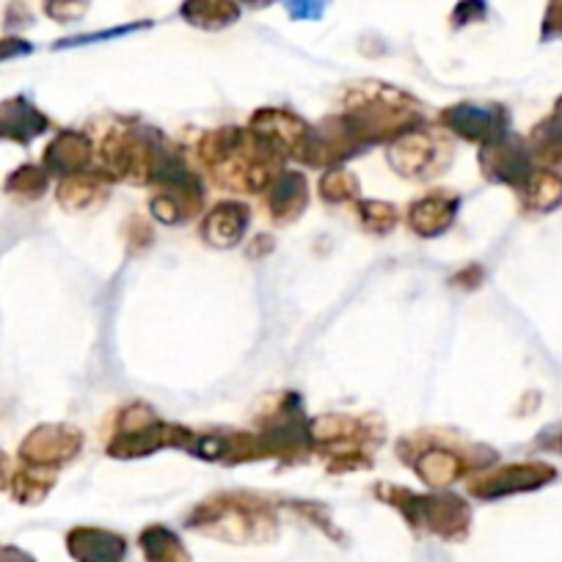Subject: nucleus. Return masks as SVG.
I'll list each match as a JSON object with an SVG mask.
<instances>
[{
    "label": "nucleus",
    "instance_id": "6e6552de",
    "mask_svg": "<svg viewBox=\"0 0 562 562\" xmlns=\"http://www.w3.org/2000/svg\"><path fill=\"white\" fill-rule=\"evenodd\" d=\"M445 149V144L428 127H416L389 144V164L394 166L397 175L422 180V177H430L439 169V155Z\"/></svg>",
    "mask_w": 562,
    "mask_h": 562
},
{
    "label": "nucleus",
    "instance_id": "aec40b11",
    "mask_svg": "<svg viewBox=\"0 0 562 562\" xmlns=\"http://www.w3.org/2000/svg\"><path fill=\"white\" fill-rule=\"evenodd\" d=\"M138 546L147 562H193L191 551L182 543L180 535L175 529L164 527V524H153V527L140 529Z\"/></svg>",
    "mask_w": 562,
    "mask_h": 562
},
{
    "label": "nucleus",
    "instance_id": "5701e85b",
    "mask_svg": "<svg viewBox=\"0 0 562 562\" xmlns=\"http://www.w3.org/2000/svg\"><path fill=\"white\" fill-rule=\"evenodd\" d=\"M321 196L331 204L350 202L359 196V180L345 169H328L321 180Z\"/></svg>",
    "mask_w": 562,
    "mask_h": 562
},
{
    "label": "nucleus",
    "instance_id": "7ed1b4c3",
    "mask_svg": "<svg viewBox=\"0 0 562 562\" xmlns=\"http://www.w3.org/2000/svg\"><path fill=\"white\" fill-rule=\"evenodd\" d=\"M496 458L494 450L485 447H469V450H452V447H422L411 456V469L419 474V480L430 488H447L456 480L467 477L469 472L488 467Z\"/></svg>",
    "mask_w": 562,
    "mask_h": 562
},
{
    "label": "nucleus",
    "instance_id": "7c9ffc66",
    "mask_svg": "<svg viewBox=\"0 0 562 562\" xmlns=\"http://www.w3.org/2000/svg\"><path fill=\"white\" fill-rule=\"evenodd\" d=\"M535 450L549 452V456H562V419L540 430L538 439H535Z\"/></svg>",
    "mask_w": 562,
    "mask_h": 562
},
{
    "label": "nucleus",
    "instance_id": "ddd939ff",
    "mask_svg": "<svg viewBox=\"0 0 562 562\" xmlns=\"http://www.w3.org/2000/svg\"><path fill=\"white\" fill-rule=\"evenodd\" d=\"M47 130H50V119L25 94L0 102V138L3 140H14L20 147H29L31 140H36Z\"/></svg>",
    "mask_w": 562,
    "mask_h": 562
},
{
    "label": "nucleus",
    "instance_id": "a211bd4d",
    "mask_svg": "<svg viewBox=\"0 0 562 562\" xmlns=\"http://www.w3.org/2000/svg\"><path fill=\"white\" fill-rule=\"evenodd\" d=\"M180 18L199 31H224L240 20L237 0H182Z\"/></svg>",
    "mask_w": 562,
    "mask_h": 562
},
{
    "label": "nucleus",
    "instance_id": "f3484780",
    "mask_svg": "<svg viewBox=\"0 0 562 562\" xmlns=\"http://www.w3.org/2000/svg\"><path fill=\"white\" fill-rule=\"evenodd\" d=\"M310 202L306 193V177L301 171H279L268 188V210L276 224H288L301 215Z\"/></svg>",
    "mask_w": 562,
    "mask_h": 562
},
{
    "label": "nucleus",
    "instance_id": "6ab92c4d",
    "mask_svg": "<svg viewBox=\"0 0 562 562\" xmlns=\"http://www.w3.org/2000/svg\"><path fill=\"white\" fill-rule=\"evenodd\" d=\"M529 153L551 171L562 169V97L554 102V111L529 135Z\"/></svg>",
    "mask_w": 562,
    "mask_h": 562
},
{
    "label": "nucleus",
    "instance_id": "2f4dec72",
    "mask_svg": "<svg viewBox=\"0 0 562 562\" xmlns=\"http://www.w3.org/2000/svg\"><path fill=\"white\" fill-rule=\"evenodd\" d=\"M31 23H34V14L29 12V7H25L23 0H12L7 7V14H3V25L9 31H20Z\"/></svg>",
    "mask_w": 562,
    "mask_h": 562
},
{
    "label": "nucleus",
    "instance_id": "f03ea898",
    "mask_svg": "<svg viewBox=\"0 0 562 562\" xmlns=\"http://www.w3.org/2000/svg\"><path fill=\"white\" fill-rule=\"evenodd\" d=\"M375 494L378 499L394 507L414 532L458 543L472 529V507L456 494H414L397 485H378Z\"/></svg>",
    "mask_w": 562,
    "mask_h": 562
},
{
    "label": "nucleus",
    "instance_id": "473e14b6",
    "mask_svg": "<svg viewBox=\"0 0 562 562\" xmlns=\"http://www.w3.org/2000/svg\"><path fill=\"white\" fill-rule=\"evenodd\" d=\"M0 562H36L29 551L18 549V546H0Z\"/></svg>",
    "mask_w": 562,
    "mask_h": 562
},
{
    "label": "nucleus",
    "instance_id": "20e7f679",
    "mask_svg": "<svg viewBox=\"0 0 562 562\" xmlns=\"http://www.w3.org/2000/svg\"><path fill=\"white\" fill-rule=\"evenodd\" d=\"M441 127L452 130L461 135L463 140H472L480 147H488L494 140L505 138L510 133V113L507 108L496 105V102H461V105H450L439 113Z\"/></svg>",
    "mask_w": 562,
    "mask_h": 562
},
{
    "label": "nucleus",
    "instance_id": "c756f323",
    "mask_svg": "<svg viewBox=\"0 0 562 562\" xmlns=\"http://www.w3.org/2000/svg\"><path fill=\"white\" fill-rule=\"evenodd\" d=\"M34 53V45L23 36H0V64L14 61V58H25Z\"/></svg>",
    "mask_w": 562,
    "mask_h": 562
},
{
    "label": "nucleus",
    "instance_id": "c85d7f7f",
    "mask_svg": "<svg viewBox=\"0 0 562 562\" xmlns=\"http://www.w3.org/2000/svg\"><path fill=\"white\" fill-rule=\"evenodd\" d=\"M562 40V0H546L543 20H540V42Z\"/></svg>",
    "mask_w": 562,
    "mask_h": 562
},
{
    "label": "nucleus",
    "instance_id": "4be33fe9",
    "mask_svg": "<svg viewBox=\"0 0 562 562\" xmlns=\"http://www.w3.org/2000/svg\"><path fill=\"white\" fill-rule=\"evenodd\" d=\"M47 171L40 166H20L3 182V191L18 199H40L47 191Z\"/></svg>",
    "mask_w": 562,
    "mask_h": 562
},
{
    "label": "nucleus",
    "instance_id": "9b49d317",
    "mask_svg": "<svg viewBox=\"0 0 562 562\" xmlns=\"http://www.w3.org/2000/svg\"><path fill=\"white\" fill-rule=\"evenodd\" d=\"M127 538L102 527H75L67 532V551L75 562H124Z\"/></svg>",
    "mask_w": 562,
    "mask_h": 562
},
{
    "label": "nucleus",
    "instance_id": "423d86ee",
    "mask_svg": "<svg viewBox=\"0 0 562 562\" xmlns=\"http://www.w3.org/2000/svg\"><path fill=\"white\" fill-rule=\"evenodd\" d=\"M83 450V436L69 425H40L25 436L20 445V461L29 467L56 472L61 463H69Z\"/></svg>",
    "mask_w": 562,
    "mask_h": 562
},
{
    "label": "nucleus",
    "instance_id": "bb28decb",
    "mask_svg": "<svg viewBox=\"0 0 562 562\" xmlns=\"http://www.w3.org/2000/svg\"><path fill=\"white\" fill-rule=\"evenodd\" d=\"M281 3L288 9V18L299 23H315L331 7V0H281Z\"/></svg>",
    "mask_w": 562,
    "mask_h": 562
},
{
    "label": "nucleus",
    "instance_id": "39448f33",
    "mask_svg": "<svg viewBox=\"0 0 562 562\" xmlns=\"http://www.w3.org/2000/svg\"><path fill=\"white\" fill-rule=\"evenodd\" d=\"M551 480H557V469L546 461H527V463H510V467H502L496 472L483 474V477L474 480L469 485V494L474 499H502V496H516V494H529V491H538L543 485H549Z\"/></svg>",
    "mask_w": 562,
    "mask_h": 562
},
{
    "label": "nucleus",
    "instance_id": "9d476101",
    "mask_svg": "<svg viewBox=\"0 0 562 562\" xmlns=\"http://www.w3.org/2000/svg\"><path fill=\"white\" fill-rule=\"evenodd\" d=\"M53 483H56V472L29 467L23 461H12V458L0 452V488L20 505H40L50 494Z\"/></svg>",
    "mask_w": 562,
    "mask_h": 562
},
{
    "label": "nucleus",
    "instance_id": "f704fd0d",
    "mask_svg": "<svg viewBox=\"0 0 562 562\" xmlns=\"http://www.w3.org/2000/svg\"><path fill=\"white\" fill-rule=\"evenodd\" d=\"M45 3H50V0H45Z\"/></svg>",
    "mask_w": 562,
    "mask_h": 562
},
{
    "label": "nucleus",
    "instance_id": "f8f14e48",
    "mask_svg": "<svg viewBox=\"0 0 562 562\" xmlns=\"http://www.w3.org/2000/svg\"><path fill=\"white\" fill-rule=\"evenodd\" d=\"M91 155H94L91 153V140L80 130H64V133H58L47 144L45 155H42V169L47 175H56L61 180H67V177L89 171Z\"/></svg>",
    "mask_w": 562,
    "mask_h": 562
},
{
    "label": "nucleus",
    "instance_id": "412c9836",
    "mask_svg": "<svg viewBox=\"0 0 562 562\" xmlns=\"http://www.w3.org/2000/svg\"><path fill=\"white\" fill-rule=\"evenodd\" d=\"M521 202L529 213H551L562 204V177L551 169H535L521 186Z\"/></svg>",
    "mask_w": 562,
    "mask_h": 562
},
{
    "label": "nucleus",
    "instance_id": "393cba45",
    "mask_svg": "<svg viewBox=\"0 0 562 562\" xmlns=\"http://www.w3.org/2000/svg\"><path fill=\"white\" fill-rule=\"evenodd\" d=\"M140 29H153V23H147V20H140V23L119 25V29H111V31H97V34L69 36V40L56 42V45H53V50H69V47L94 45V42H102V40H116V36H127V34H133V31H140Z\"/></svg>",
    "mask_w": 562,
    "mask_h": 562
},
{
    "label": "nucleus",
    "instance_id": "a878e982",
    "mask_svg": "<svg viewBox=\"0 0 562 562\" xmlns=\"http://www.w3.org/2000/svg\"><path fill=\"white\" fill-rule=\"evenodd\" d=\"M488 18V0H461L450 14L452 29H467V25L483 23Z\"/></svg>",
    "mask_w": 562,
    "mask_h": 562
},
{
    "label": "nucleus",
    "instance_id": "b1692460",
    "mask_svg": "<svg viewBox=\"0 0 562 562\" xmlns=\"http://www.w3.org/2000/svg\"><path fill=\"white\" fill-rule=\"evenodd\" d=\"M359 218L367 232H372V235H386V232H392L397 226V210L386 202H361Z\"/></svg>",
    "mask_w": 562,
    "mask_h": 562
},
{
    "label": "nucleus",
    "instance_id": "4468645a",
    "mask_svg": "<svg viewBox=\"0 0 562 562\" xmlns=\"http://www.w3.org/2000/svg\"><path fill=\"white\" fill-rule=\"evenodd\" d=\"M111 175L105 171H83V175H75L61 180L58 186L56 199L64 210L69 213H86V210H94L100 204L108 202V193H111Z\"/></svg>",
    "mask_w": 562,
    "mask_h": 562
},
{
    "label": "nucleus",
    "instance_id": "dca6fc26",
    "mask_svg": "<svg viewBox=\"0 0 562 562\" xmlns=\"http://www.w3.org/2000/svg\"><path fill=\"white\" fill-rule=\"evenodd\" d=\"M248 221H251V213H248L246 204L221 202L204 215L202 237L210 243V246L232 248L235 243H240L243 235H246Z\"/></svg>",
    "mask_w": 562,
    "mask_h": 562
},
{
    "label": "nucleus",
    "instance_id": "1a4fd4ad",
    "mask_svg": "<svg viewBox=\"0 0 562 562\" xmlns=\"http://www.w3.org/2000/svg\"><path fill=\"white\" fill-rule=\"evenodd\" d=\"M248 127H251L257 135H262L270 147L279 149L284 158H299L301 147H304V140H306V133H310V124L301 122L295 113L279 111V108H265V111H257Z\"/></svg>",
    "mask_w": 562,
    "mask_h": 562
},
{
    "label": "nucleus",
    "instance_id": "72a5a7b5",
    "mask_svg": "<svg viewBox=\"0 0 562 562\" xmlns=\"http://www.w3.org/2000/svg\"><path fill=\"white\" fill-rule=\"evenodd\" d=\"M240 7H248V9H268L273 7V3H279V0H237Z\"/></svg>",
    "mask_w": 562,
    "mask_h": 562
},
{
    "label": "nucleus",
    "instance_id": "2eb2a0df",
    "mask_svg": "<svg viewBox=\"0 0 562 562\" xmlns=\"http://www.w3.org/2000/svg\"><path fill=\"white\" fill-rule=\"evenodd\" d=\"M458 196L450 191H436L422 196L419 202L411 204L408 210V226L419 237H436L452 226L458 215Z\"/></svg>",
    "mask_w": 562,
    "mask_h": 562
},
{
    "label": "nucleus",
    "instance_id": "cd10ccee",
    "mask_svg": "<svg viewBox=\"0 0 562 562\" xmlns=\"http://www.w3.org/2000/svg\"><path fill=\"white\" fill-rule=\"evenodd\" d=\"M89 12V0H50L45 3V14L56 23H75Z\"/></svg>",
    "mask_w": 562,
    "mask_h": 562
},
{
    "label": "nucleus",
    "instance_id": "0eeeda50",
    "mask_svg": "<svg viewBox=\"0 0 562 562\" xmlns=\"http://www.w3.org/2000/svg\"><path fill=\"white\" fill-rule=\"evenodd\" d=\"M480 169L491 182L521 191V186L535 171V158L529 153V144H524L518 135L507 133L505 138L480 149Z\"/></svg>",
    "mask_w": 562,
    "mask_h": 562
},
{
    "label": "nucleus",
    "instance_id": "f257e3e1",
    "mask_svg": "<svg viewBox=\"0 0 562 562\" xmlns=\"http://www.w3.org/2000/svg\"><path fill=\"white\" fill-rule=\"evenodd\" d=\"M186 527L226 543H268L279 535L273 505L254 494H218L204 499L186 518Z\"/></svg>",
    "mask_w": 562,
    "mask_h": 562
}]
</instances>
